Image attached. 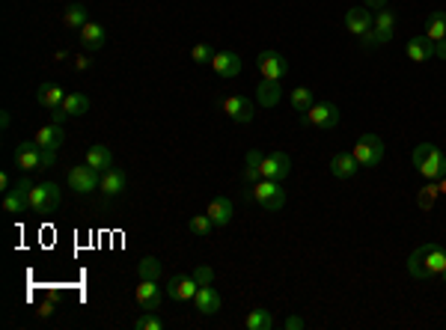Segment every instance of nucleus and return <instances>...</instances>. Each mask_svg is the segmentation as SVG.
<instances>
[{
  "instance_id": "f257e3e1",
  "label": "nucleus",
  "mask_w": 446,
  "mask_h": 330,
  "mask_svg": "<svg viewBox=\"0 0 446 330\" xmlns=\"http://www.w3.org/2000/svg\"><path fill=\"white\" fill-rule=\"evenodd\" d=\"M60 202H62L60 185H54V182L33 185V191H30V209H33L36 214H51V211H57Z\"/></svg>"
},
{
  "instance_id": "f03ea898",
  "label": "nucleus",
  "mask_w": 446,
  "mask_h": 330,
  "mask_svg": "<svg viewBox=\"0 0 446 330\" xmlns=\"http://www.w3.org/2000/svg\"><path fill=\"white\" fill-rule=\"evenodd\" d=\"M351 155L357 158V164L360 167H378L381 158H384V140L378 137V134H363V137L354 143Z\"/></svg>"
},
{
  "instance_id": "7ed1b4c3",
  "label": "nucleus",
  "mask_w": 446,
  "mask_h": 330,
  "mask_svg": "<svg viewBox=\"0 0 446 330\" xmlns=\"http://www.w3.org/2000/svg\"><path fill=\"white\" fill-rule=\"evenodd\" d=\"M301 116H303L301 125H307V128H336L339 125V107L330 102H316Z\"/></svg>"
},
{
  "instance_id": "20e7f679",
  "label": "nucleus",
  "mask_w": 446,
  "mask_h": 330,
  "mask_svg": "<svg viewBox=\"0 0 446 330\" xmlns=\"http://www.w3.org/2000/svg\"><path fill=\"white\" fill-rule=\"evenodd\" d=\"M253 200L262 205L265 211H280L285 205V191L280 187V182L262 178V182H256V187H253Z\"/></svg>"
},
{
  "instance_id": "39448f33",
  "label": "nucleus",
  "mask_w": 446,
  "mask_h": 330,
  "mask_svg": "<svg viewBox=\"0 0 446 330\" xmlns=\"http://www.w3.org/2000/svg\"><path fill=\"white\" fill-rule=\"evenodd\" d=\"M66 182H69V187L75 193H89V191H95V187L102 185V176H98V169L84 164V167H71L69 176H66Z\"/></svg>"
},
{
  "instance_id": "423d86ee",
  "label": "nucleus",
  "mask_w": 446,
  "mask_h": 330,
  "mask_svg": "<svg viewBox=\"0 0 446 330\" xmlns=\"http://www.w3.org/2000/svg\"><path fill=\"white\" fill-rule=\"evenodd\" d=\"M259 173H262V178H271V182H283V178L292 173V158L285 155V152H271V155L262 158Z\"/></svg>"
},
{
  "instance_id": "0eeeda50",
  "label": "nucleus",
  "mask_w": 446,
  "mask_h": 330,
  "mask_svg": "<svg viewBox=\"0 0 446 330\" xmlns=\"http://www.w3.org/2000/svg\"><path fill=\"white\" fill-rule=\"evenodd\" d=\"M256 62H259V71H262L265 80H283L285 71H289V62H285V57L277 51H262L256 57Z\"/></svg>"
},
{
  "instance_id": "6e6552de",
  "label": "nucleus",
  "mask_w": 446,
  "mask_h": 330,
  "mask_svg": "<svg viewBox=\"0 0 446 330\" xmlns=\"http://www.w3.org/2000/svg\"><path fill=\"white\" fill-rule=\"evenodd\" d=\"M39 155H42V146L36 140H21L15 146V164L24 169V173H33L39 169Z\"/></svg>"
},
{
  "instance_id": "1a4fd4ad",
  "label": "nucleus",
  "mask_w": 446,
  "mask_h": 330,
  "mask_svg": "<svg viewBox=\"0 0 446 330\" xmlns=\"http://www.w3.org/2000/svg\"><path fill=\"white\" fill-rule=\"evenodd\" d=\"M167 289V294L173 300H193V294H196V289H200V283L193 280V276H182V274H176V276H169V283L164 285Z\"/></svg>"
},
{
  "instance_id": "9d476101",
  "label": "nucleus",
  "mask_w": 446,
  "mask_h": 330,
  "mask_svg": "<svg viewBox=\"0 0 446 330\" xmlns=\"http://www.w3.org/2000/svg\"><path fill=\"white\" fill-rule=\"evenodd\" d=\"M223 110H226V116L232 122H241V125H247L253 119V102L244 95H229L226 102H223Z\"/></svg>"
},
{
  "instance_id": "9b49d317",
  "label": "nucleus",
  "mask_w": 446,
  "mask_h": 330,
  "mask_svg": "<svg viewBox=\"0 0 446 330\" xmlns=\"http://www.w3.org/2000/svg\"><path fill=\"white\" fill-rule=\"evenodd\" d=\"M392 27H396V12L387 6L378 9V15H375V21H372V33H375V39H378V45L392 42Z\"/></svg>"
},
{
  "instance_id": "f8f14e48",
  "label": "nucleus",
  "mask_w": 446,
  "mask_h": 330,
  "mask_svg": "<svg viewBox=\"0 0 446 330\" xmlns=\"http://www.w3.org/2000/svg\"><path fill=\"white\" fill-rule=\"evenodd\" d=\"M372 12L366 6H351L345 12V27H348V33L351 36H363L366 30H372Z\"/></svg>"
},
{
  "instance_id": "ddd939ff",
  "label": "nucleus",
  "mask_w": 446,
  "mask_h": 330,
  "mask_svg": "<svg viewBox=\"0 0 446 330\" xmlns=\"http://www.w3.org/2000/svg\"><path fill=\"white\" fill-rule=\"evenodd\" d=\"M211 69L218 71L220 78H238L241 75V57L232 51H214Z\"/></svg>"
},
{
  "instance_id": "4468645a",
  "label": "nucleus",
  "mask_w": 446,
  "mask_h": 330,
  "mask_svg": "<svg viewBox=\"0 0 446 330\" xmlns=\"http://www.w3.org/2000/svg\"><path fill=\"white\" fill-rule=\"evenodd\" d=\"M36 143H39L42 149H51V152H57L62 143H66V131H62V125L60 122H51V125H42L39 131H36Z\"/></svg>"
},
{
  "instance_id": "2eb2a0df",
  "label": "nucleus",
  "mask_w": 446,
  "mask_h": 330,
  "mask_svg": "<svg viewBox=\"0 0 446 330\" xmlns=\"http://www.w3.org/2000/svg\"><path fill=\"white\" fill-rule=\"evenodd\" d=\"M193 309L196 312H202V316H214V312L220 309V294L211 289V285H200L193 294Z\"/></svg>"
},
{
  "instance_id": "dca6fc26",
  "label": "nucleus",
  "mask_w": 446,
  "mask_h": 330,
  "mask_svg": "<svg viewBox=\"0 0 446 330\" xmlns=\"http://www.w3.org/2000/svg\"><path fill=\"white\" fill-rule=\"evenodd\" d=\"M405 54H408V60H410V62H425V60H432V57H434V42L428 39L425 33H423V36H414V39L408 42Z\"/></svg>"
},
{
  "instance_id": "f3484780",
  "label": "nucleus",
  "mask_w": 446,
  "mask_h": 330,
  "mask_svg": "<svg viewBox=\"0 0 446 330\" xmlns=\"http://www.w3.org/2000/svg\"><path fill=\"white\" fill-rule=\"evenodd\" d=\"M357 169H360V164H357V158L351 152H336V155L330 158V173L336 178H351V176H357Z\"/></svg>"
},
{
  "instance_id": "a211bd4d",
  "label": "nucleus",
  "mask_w": 446,
  "mask_h": 330,
  "mask_svg": "<svg viewBox=\"0 0 446 330\" xmlns=\"http://www.w3.org/2000/svg\"><path fill=\"white\" fill-rule=\"evenodd\" d=\"M137 303L143 309H158V303H161V285H158V280H140V285H137Z\"/></svg>"
},
{
  "instance_id": "6ab92c4d",
  "label": "nucleus",
  "mask_w": 446,
  "mask_h": 330,
  "mask_svg": "<svg viewBox=\"0 0 446 330\" xmlns=\"http://www.w3.org/2000/svg\"><path fill=\"white\" fill-rule=\"evenodd\" d=\"M419 250H423L425 268H428V274H432V276H437V274L446 271V250H443L441 244H423Z\"/></svg>"
},
{
  "instance_id": "aec40b11",
  "label": "nucleus",
  "mask_w": 446,
  "mask_h": 330,
  "mask_svg": "<svg viewBox=\"0 0 446 330\" xmlns=\"http://www.w3.org/2000/svg\"><path fill=\"white\" fill-rule=\"evenodd\" d=\"M209 217H211L214 226H226L232 220V200L229 196H214L209 202Z\"/></svg>"
},
{
  "instance_id": "412c9836",
  "label": "nucleus",
  "mask_w": 446,
  "mask_h": 330,
  "mask_svg": "<svg viewBox=\"0 0 446 330\" xmlns=\"http://www.w3.org/2000/svg\"><path fill=\"white\" fill-rule=\"evenodd\" d=\"M107 39V33H104V27L102 24H95V21H86L84 27H80V45L89 51H98L104 45Z\"/></svg>"
},
{
  "instance_id": "4be33fe9",
  "label": "nucleus",
  "mask_w": 446,
  "mask_h": 330,
  "mask_svg": "<svg viewBox=\"0 0 446 330\" xmlns=\"http://www.w3.org/2000/svg\"><path fill=\"white\" fill-rule=\"evenodd\" d=\"M86 164L98 169V173H104V169L113 167V152L107 149L104 143H95V146H89V152H86Z\"/></svg>"
},
{
  "instance_id": "5701e85b",
  "label": "nucleus",
  "mask_w": 446,
  "mask_h": 330,
  "mask_svg": "<svg viewBox=\"0 0 446 330\" xmlns=\"http://www.w3.org/2000/svg\"><path fill=\"white\" fill-rule=\"evenodd\" d=\"M280 95H283L280 80H265L262 78V84L256 86V104H262V107H274L280 102Z\"/></svg>"
},
{
  "instance_id": "b1692460",
  "label": "nucleus",
  "mask_w": 446,
  "mask_h": 330,
  "mask_svg": "<svg viewBox=\"0 0 446 330\" xmlns=\"http://www.w3.org/2000/svg\"><path fill=\"white\" fill-rule=\"evenodd\" d=\"M416 169H419V176H423V178H428V182H434V178H443L446 176V155L437 149L434 155L428 158L425 164H419Z\"/></svg>"
},
{
  "instance_id": "393cba45",
  "label": "nucleus",
  "mask_w": 446,
  "mask_h": 330,
  "mask_svg": "<svg viewBox=\"0 0 446 330\" xmlns=\"http://www.w3.org/2000/svg\"><path fill=\"white\" fill-rule=\"evenodd\" d=\"M98 187H102L107 196H119L125 191V173H122V169H116V167L104 169V173H102V185H98Z\"/></svg>"
},
{
  "instance_id": "a878e982",
  "label": "nucleus",
  "mask_w": 446,
  "mask_h": 330,
  "mask_svg": "<svg viewBox=\"0 0 446 330\" xmlns=\"http://www.w3.org/2000/svg\"><path fill=\"white\" fill-rule=\"evenodd\" d=\"M36 102L54 110V107H60L62 102H66V93H62V86H57V84H42L39 93H36Z\"/></svg>"
},
{
  "instance_id": "bb28decb",
  "label": "nucleus",
  "mask_w": 446,
  "mask_h": 330,
  "mask_svg": "<svg viewBox=\"0 0 446 330\" xmlns=\"http://www.w3.org/2000/svg\"><path fill=\"white\" fill-rule=\"evenodd\" d=\"M274 316H271V309H253L247 316V321H244V327L247 330H274Z\"/></svg>"
},
{
  "instance_id": "cd10ccee",
  "label": "nucleus",
  "mask_w": 446,
  "mask_h": 330,
  "mask_svg": "<svg viewBox=\"0 0 446 330\" xmlns=\"http://www.w3.org/2000/svg\"><path fill=\"white\" fill-rule=\"evenodd\" d=\"M425 36L432 42H441L446 39V12H432L425 21Z\"/></svg>"
},
{
  "instance_id": "c85d7f7f",
  "label": "nucleus",
  "mask_w": 446,
  "mask_h": 330,
  "mask_svg": "<svg viewBox=\"0 0 446 330\" xmlns=\"http://www.w3.org/2000/svg\"><path fill=\"white\" fill-rule=\"evenodd\" d=\"M60 107H62V110H66L69 116H84V113L89 110V95H84V93H69L66 102H62Z\"/></svg>"
},
{
  "instance_id": "c756f323",
  "label": "nucleus",
  "mask_w": 446,
  "mask_h": 330,
  "mask_svg": "<svg viewBox=\"0 0 446 330\" xmlns=\"http://www.w3.org/2000/svg\"><path fill=\"white\" fill-rule=\"evenodd\" d=\"M24 209H30V196H21L12 187V191H6V196H3V211L6 214H21Z\"/></svg>"
},
{
  "instance_id": "7c9ffc66",
  "label": "nucleus",
  "mask_w": 446,
  "mask_h": 330,
  "mask_svg": "<svg viewBox=\"0 0 446 330\" xmlns=\"http://www.w3.org/2000/svg\"><path fill=\"white\" fill-rule=\"evenodd\" d=\"M62 21H66V27H75V30H80V27L89 21L84 3H69L66 12H62Z\"/></svg>"
},
{
  "instance_id": "2f4dec72",
  "label": "nucleus",
  "mask_w": 446,
  "mask_h": 330,
  "mask_svg": "<svg viewBox=\"0 0 446 330\" xmlns=\"http://www.w3.org/2000/svg\"><path fill=\"white\" fill-rule=\"evenodd\" d=\"M408 271H410V276H414V280H428V268H425V256H423V250H414V253L408 256Z\"/></svg>"
},
{
  "instance_id": "473e14b6",
  "label": "nucleus",
  "mask_w": 446,
  "mask_h": 330,
  "mask_svg": "<svg viewBox=\"0 0 446 330\" xmlns=\"http://www.w3.org/2000/svg\"><path fill=\"white\" fill-rule=\"evenodd\" d=\"M137 276L140 280H161V262L155 256H143L137 262Z\"/></svg>"
},
{
  "instance_id": "72a5a7b5",
  "label": "nucleus",
  "mask_w": 446,
  "mask_h": 330,
  "mask_svg": "<svg viewBox=\"0 0 446 330\" xmlns=\"http://www.w3.org/2000/svg\"><path fill=\"white\" fill-rule=\"evenodd\" d=\"M289 98H292V107H294L298 113H307L309 107L316 104V98H312V89H307V86H298Z\"/></svg>"
},
{
  "instance_id": "f704fd0d",
  "label": "nucleus",
  "mask_w": 446,
  "mask_h": 330,
  "mask_svg": "<svg viewBox=\"0 0 446 330\" xmlns=\"http://www.w3.org/2000/svg\"><path fill=\"white\" fill-rule=\"evenodd\" d=\"M187 229H191L193 235H200V238H209V232L214 229V223H211L209 214H196V217L187 220Z\"/></svg>"
},
{
  "instance_id": "c9c22d12",
  "label": "nucleus",
  "mask_w": 446,
  "mask_h": 330,
  "mask_svg": "<svg viewBox=\"0 0 446 330\" xmlns=\"http://www.w3.org/2000/svg\"><path fill=\"white\" fill-rule=\"evenodd\" d=\"M437 193H441V187H437L434 182H432V185H425L423 191L416 193V205H419V209H423V211H428V209H432V205H434Z\"/></svg>"
},
{
  "instance_id": "e433bc0d",
  "label": "nucleus",
  "mask_w": 446,
  "mask_h": 330,
  "mask_svg": "<svg viewBox=\"0 0 446 330\" xmlns=\"http://www.w3.org/2000/svg\"><path fill=\"white\" fill-rule=\"evenodd\" d=\"M191 60L196 62V66H209V62L214 60V48H211V45H205V42L193 45V48H191Z\"/></svg>"
},
{
  "instance_id": "4c0bfd02",
  "label": "nucleus",
  "mask_w": 446,
  "mask_h": 330,
  "mask_svg": "<svg viewBox=\"0 0 446 330\" xmlns=\"http://www.w3.org/2000/svg\"><path fill=\"white\" fill-rule=\"evenodd\" d=\"M134 327H137V330H161V327H164V321H161L152 309H146L143 316H137V321H134Z\"/></svg>"
},
{
  "instance_id": "58836bf2",
  "label": "nucleus",
  "mask_w": 446,
  "mask_h": 330,
  "mask_svg": "<svg viewBox=\"0 0 446 330\" xmlns=\"http://www.w3.org/2000/svg\"><path fill=\"white\" fill-rule=\"evenodd\" d=\"M434 152H437V146H434V143H419V146L414 149V167H419V164H425V161H428V158H432V155H434Z\"/></svg>"
},
{
  "instance_id": "ea45409f",
  "label": "nucleus",
  "mask_w": 446,
  "mask_h": 330,
  "mask_svg": "<svg viewBox=\"0 0 446 330\" xmlns=\"http://www.w3.org/2000/svg\"><path fill=\"white\" fill-rule=\"evenodd\" d=\"M191 276H193V280L200 283V285H211V283H214V271H211L209 265H196Z\"/></svg>"
},
{
  "instance_id": "a19ab883",
  "label": "nucleus",
  "mask_w": 446,
  "mask_h": 330,
  "mask_svg": "<svg viewBox=\"0 0 446 330\" xmlns=\"http://www.w3.org/2000/svg\"><path fill=\"white\" fill-rule=\"evenodd\" d=\"M54 167V152L51 149H42V155H39V169H51Z\"/></svg>"
},
{
  "instance_id": "79ce46f5",
  "label": "nucleus",
  "mask_w": 446,
  "mask_h": 330,
  "mask_svg": "<svg viewBox=\"0 0 446 330\" xmlns=\"http://www.w3.org/2000/svg\"><path fill=\"white\" fill-rule=\"evenodd\" d=\"M262 152H259V149H250L247 152V167H262Z\"/></svg>"
},
{
  "instance_id": "37998d69",
  "label": "nucleus",
  "mask_w": 446,
  "mask_h": 330,
  "mask_svg": "<svg viewBox=\"0 0 446 330\" xmlns=\"http://www.w3.org/2000/svg\"><path fill=\"white\" fill-rule=\"evenodd\" d=\"M360 45H363V48H366V51H372V48H375V45H378V39H375V33H372V30H366V33L360 36Z\"/></svg>"
},
{
  "instance_id": "c03bdc74",
  "label": "nucleus",
  "mask_w": 446,
  "mask_h": 330,
  "mask_svg": "<svg viewBox=\"0 0 446 330\" xmlns=\"http://www.w3.org/2000/svg\"><path fill=\"white\" fill-rule=\"evenodd\" d=\"M283 327H285V330H301V327H303V318H298V316H289V318L283 321Z\"/></svg>"
},
{
  "instance_id": "a18cd8bd",
  "label": "nucleus",
  "mask_w": 446,
  "mask_h": 330,
  "mask_svg": "<svg viewBox=\"0 0 446 330\" xmlns=\"http://www.w3.org/2000/svg\"><path fill=\"white\" fill-rule=\"evenodd\" d=\"M51 312H54V303H51V300H45V303H39V309H36V316H39V318H48Z\"/></svg>"
},
{
  "instance_id": "49530a36",
  "label": "nucleus",
  "mask_w": 446,
  "mask_h": 330,
  "mask_svg": "<svg viewBox=\"0 0 446 330\" xmlns=\"http://www.w3.org/2000/svg\"><path fill=\"white\" fill-rule=\"evenodd\" d=\"M244 178H247V182H259V178H262V173H259V167H247L244 169Z\"/></svg>"
},
{
  "instance_id": "de8ad7c7",
  "label": "nucleus",
  "mask_w": 446,
  "mask_h": 330,
  "mask_svg": "<svg viewBox=\"0 0 446 330\" xmlns=\"http://www.w3.org/2000/svg\"><path fill=\"white\" fill-rule=\"evenodd\" d=\"M434 57H441V60H446V39H441V42H434Z\"/></svg>"
},
{
  "instance_id": "09e8293b",
  "label": "nucleus",
  "mask_w": 446,
  "mask_h": 330,
  "mask_svg": "<svg viewBox=\"0 0 446 330\" xmlns=\"http://www.w3.org/2000/svg\"><path fill=\"white\" fill-rule=\"evenodd\" d=\"M387 0H366V9H384Z\"/></svg>"
},
{
  "instance_id": "8fccbe9b",
  "label": "nucleus",
  "mask_w": 446,
  "mask_h": 330,
  "mask_svg": "<svg viewBox=\"0 0 446 330\" xmlns=\"http://www.w3.org/2000/svg\"><path fill=\"white\" fill-rule=\"evenodd\" d=\"M66 110H62V107H54V122H62V119H66Z\"/></svg>"
},
{
  "instance_id": "3c124183",
  "label": "nucleus",
  "mask_w": 446,
  "mask_h": 330,
  "mask_svg": "<svg viewBox=\"0 0 446 330\" xmlns=\"http://www.w3.org/2000/svg\"><path fill=\"white\" fill-rule=\"evenodd\" d=\"M9 185H12L9 182V173H0V191H9Z\"/></svg>"
},
{
  "instance_id": "603ef678",
  "label": "nucleus",
  "mask_w": 446,
  "mask_h": 330,
  "mask_svg": "<svg viewBox=\"0 0 446 330\" xmlns=\"http://www.w3.org/2000/svg\"><path fill=\"white\" fill-rule=\"evenodd\" d=\"M0 125H3V128H9V113H6V110L0 113Z\"/></svg>"
},
{
  "instance_id": "864d4df0",
  "label": "nucleus",
  "mask_w": 446,
  "mask_h": 330,
  "mask_svg": "<svg viewBox=\"0 0 446 330\" xmlns=\"http://www.w3.org/2000/svg\"><path fill=\"white\" fill-rule=\"evenodd\" d=\"M437 187H441V193H446V178H443V182H441V185H437Z\"/></svg>"
},
{
  "instance_id": "5fc2aeb1",
  "label": "nucleus",
  "mask_w": 446,
  "mask_h": 330,
  "mask_svg": "<svg viewBox=\"0 0 446 330\" xmlns=\"http://www.w3.org/2000/svg\"><path fill=\"white\" fill-rule=\"evenodd\" d=\"M441 276H443V283H446V271H443V274H441Z\"/></svg>"
}]
</instances>
